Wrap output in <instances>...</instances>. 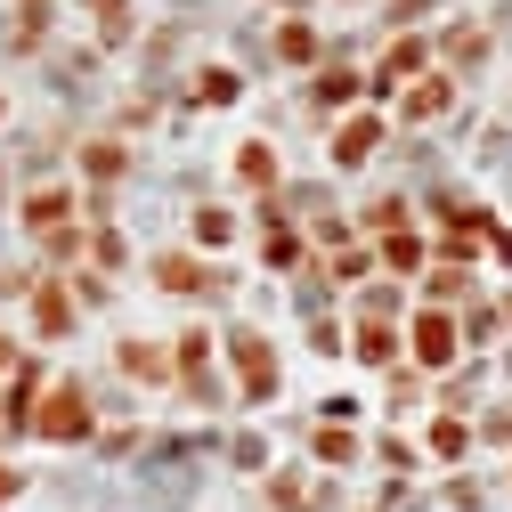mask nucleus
<instances>
[{
	"label": "nucleus",
	"mask_w": 512,
	"mask_h": 512,
	"mask_svg": "<svg viewBox=\"0 0 512 512\" xmlns=\"http://www.w3.org/2000/svg\"><path fill=\"white\" fill-rule=\"evenodd\" d=\"M33 431L41 439H90V391L82 382H57V391L41 399V415H33Z\"/></svg>",
	"instance_id": "f257e3e1"
},
{
	"label": "nucleus",
	"mask_w": 512,
	"mask_h": 512,
	"mask_svg": "<svg viewBox=\"0 0 512 512\" xmlns=\"http://www.w3.org/2000/svg\"><path fill=\"white\" fill-rule=\"evenodd\" d=\"M25 228L49 236V244H74V196H66V187H33V196H25Z\"/></svg>",
	"instance_id": "f03ea898"
},
{
	"label": "nucleus",
	"mask_w": 512,
	"mask_h": 512,
	"mask_svg": "<svg viewBox=\"0 0 512 512\" xmlns=\"http://www.w3.org/2000/svg\"><path fill=\"white\" fill-rule=\"evenodd\" d=\"M407 334H415L407 350H415L423 366H456V317H447V309H423V317H415Z\"/></svg>",
	"instance_id": "7ed1b4c3"
},
{
	"label": "nucleus",
	"mask_w": 512,
	"mask_h": 512,
	"mask_svg": "<svg viewBox=\"0 0 512 512\" xmlns=\"http://www.w3.org/2000/svg\"><path fill=\"white\" fill-rule=\"evenodd\" d=\"M236 366H244V391H252V399H269V391H277V358H269L261 334H236Z\"/></svg>",
	"instance_id": "20e7f679"
},
{
	"label": "nucleus",
	"mask_w": 512,
	"mask_h": 512,
	"mask_svg": "<svg viewBox=\"0 0 512 512\" xmlns=\"http://www.w3.org/2000/svg\"><path fill=\"white\" fill-rule=\"evenodd\" d=\"M374 139H382V122H366V114H358V122H342V131H334V163H342V171H350V163H366V155H374Z\"/></svg>",
	"instance_id": "39448f33"
},
{
	"label": "nucleus",
	"mask_w": 512,
	"mask_h": 512,
	"mask_svg": "<svg viewBox=\"0 0 512 512\" xmlns=\"http://www.w3.org/2000/svg\"><path fill=\"white\" fill-rule=\"evenodd\" d=\"M358 358H366V366H391V358H399V334L382 326V317H366V326H358Z\"/></svg>",
	"instance_id": "423d86ee"
},
{
	"label": "nucleus",
	"mask_w": 512,
	"mask_h": 512,
	"mask_svg": "<svg viewBox=\"0 0 512 512\" xmlns=\"http://www.w3.org/2000/svg\"><path fill=\"white\" fill-rule=\"evenodd\" d=\"M155 277H163L171 293H196V285H204V269L187 261V252H171V261H155Z\"/></svg>",
	"instance_id": "0eeeda50"
},
{
	"label": "nucleus",
	"mask_w": 512,
	"mask_h": 512,
	"mask_svg": "<svg viewBox=\"0 0 512 512\" xmlns=\"http://www.w3.org/2000/svg\"><path fill=\"white\" fill-rule=\"evenodd\" d=\"M66 326H74V301L57 285H41V334H66Z\"/></svg>",
	"instance_id": "6e6552de"
},
{
	"label": "nucleus",
	"mask_w": 512,
	"mask_h": 512,
	"mask_svg": "<svg viewBox=\"0 0 512 512\" xmlns=\"http://www.w3.org/2000/svg\"><path fill=\"white\" fill-rule=\"evenodd\" d=\"M277 57H285V66H309V57H317L309 25H285V33H277Z\"/></svg>",
	"instance_id": "1a4fd4ad"
},
{
	"label": "nucleus",
	"mask_w": 512,
	"mask_h": 512,
	"mask_svg": "<svg viewBox=\"0 0 512 512\" xmlns=\"http://www.w3.org/2000/svg\"><path fill=\"white\" fill-rule=\"evenodd\" d=\"M415 66H423V41H399L391 57H382V82H407Z\"/></svg>",
	"instance_id": "9d476101"
},
{
	"label": "nucleus",
	"mask_w": 512,
	"mask_h": 512,
	"mask_svg": "<svg viewBox=\"0 0 512 512\" xmlns=\"http://www.w3.org/2000/svg\"><path fill=\"white\" fill-rule=\"evenodd\" d=\"M317 456H326V464H350V456H358V439H350V431H334V423H326V431H317Z\"/></svg>",
	"instance_id": "9b49d317"
},
{
	"label": "nucleus",
	"mask_w": 512,
	"mask_h": 512,
	"mask_svg": "<svg viewBox=\"0 0 512 512\" xmlns=\"http://www.w3.org/2000/svg\"><path fill=\"white\" fill-rule=\"evenodd\" d=\"M196 98H204V106H228V98H236V74H228V66H212V74L196 82Z\"/></svg>",
	"instance_id": "f8f14e48"
},
{
	"label": "nucleus",
	"mask_w": 512,
	"mask_h": 512,
	"mask_svg": "<svg viewBox=\"0 0 512 512\" xmlns=\"http://www.w3.org/2000/svg\"><path fill=\"white\" fill-rule=\"evenodd\" d=\"M439 106H447V82H415V90H407V114H415V122L439 114Z\"/></svg>",
	"instance_id": "ddd939ff"
},
{
	"label": "nucleus",
	"mask_w": 512,
	"mask_h": 512,
	"mask_svg": "<svg viewBox=\"0 0 512 512\" xmlns=\"http://www.w3.org/2000/svg\"><path fill=\"white\" fill-rule=\"evenodd\" d=\"M179 374H187V382H204V374H212V350H204L196 334H187V342H179Z\"/></svg>",
	"instance_id": "4468645a"
},
{
	"label": "nucleus",
	"mask_w": 512,
	"mask_h": 512,
	"mask_svg": "<svg viewBox=\"0 0 512 512\" xmlns=\"http://www.w3.org/2000/svg\"><path fill=\"white\" fill-rule=\"evenodd\" d=\"M382 261H391V269H399V277H407V269H415V261H423V244H415V236H407V228H399V236H391V252H382Z\"/></svg>",
	"instance_id": "2eb2a0df"
},
{
	"label": "nucleus",
	"mask_w": 512,
	"mask_h": 512,
	"mask_svg": "<svg viewBox=\"0 0 512 512\" xmlns=\"http://www.w3.org/2000/svg\"><path fill=\"white\" fill-rule=\"evenodd\" d=\"M236 171H244V179H277V155H269V147H244Z\"/></svg>",
	"instance_id": "dca6fc26"
},
{
	"label": "nucleus",
	"mask_w": 512,
	"mask_h": 512,
	"mask_svg": "<svg viewBox=\"0 0 512 512\" xmlns=\"http://www.w3.org/2000/svg\"><path fill=\"white\" fill-rule=\"evenodd\" d=\"M122 366H131V374H163V350H139V342H122Z\"/></svg>",
	"instance_id": "f3484780"
},
{
	"label": "nucleus",
	"mask_w": 512,
	"mask_h": 512,
	"mask_svg": "<svg viewBox=\"0 0 512 512\" xmlns=\"http://www.w3.org/2000/svg\"><path fill=\"white\" fill-rule=\"evenodd\" d=\"M317 98H326V106H342V98H358V74H326V82H317Z\"/></svg>",
	"instance_id": "a211bd4d"
},
{
	"label": "nucleus",
	"mask_w": 512,
	"mask_h": 512,
	"mask_svg": "<svg viewBox=\"0 0 512 512\" xmlns=\"http://www.w3.org/2000/svg\"><path fill=\"white\" fill-rule=\"evenodd\" d=\"M196 236L204 244H228V212H196Z\"/></svg>",
	"instance_id": "6ab92c4d"
},
{
	"label": "nucleus",
	"mask_w": 512,
	"mask_h": 512,
	"mask_svg": "<svg viewBox=\"0 0 512 512\" xmlns=\"http://www.w3.org/2000/svg\"><path fill=\"white\" fill-rule=\"evenodd\" d=\"M9 496H17V472H9V464H0V504H9Z\"/></svg>",
	"instance_id": "aec40b11"
},
{
	"label": "nucleus",
	"mask_w": 512,
	"mask_h": 512,
	"mask_svg": "<svg viewBox=\"0 0 512 512\" xmlns=\"http://www.w3.org/2000/svg\"><path fill=\"white\" fill-rule=\"evenodd\" d=\"M9 366H17V350H9V342H0V374H9Z\"/></svg>",
	"instance_id": "412c9836"
}]
</instances>
